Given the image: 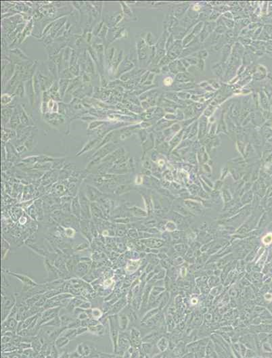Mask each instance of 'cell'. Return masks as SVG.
Segmentation results:
<instances>
[{"instance_id":"cell-1","label":"cell","mask_w":272,"mask_h":358,"mask_svg":"<svg viewBox=\"0 0 272 358\" xmlns=\"http://www.w3.org/2000/svg\"><path fill=\"white\" fill-rule=\"evenodd\" d=\"M60 308V307H55L45 310L43 313H41L40 317L39 318L37 326H40L41 325H43L48 321L52 320L53 318H54L56 316H58Z\"/></svg>"},{"instance_id":"cell-2","label":"cell","mask_w":272,"mask_h":358,"mask_svg":"<svg viewBox=\"0 0 272 358\" xmlns=\"http://www.w3.org/2000/svg\"><path fill=\"white\" fill-rule=\"evenodd\" d=\"M109 324H110V333L111 336V339L112 341L113 348H114V351L116 352L117 351V345H118V339H119V332L117 329V326H115V322L112 319V317H110L109 320Z\"/></svg>"},{"instance_id":"cell-3","label":"cell","mask_w":272,"mask_h":358,"mask_svg":"<svg viewBox=\"0 0 272 358\" xmlns=\"http://www.w3.org/2000/svg\"><path fill=\"white\" fill-rule=\"evenodd\" d=\"M10 274L15 276L18 279H19L20 281H21L22 283H24V284L25 285L31 286H33V287H34V286H38L37 283L35 282L33 280H31V278H29V277H27V276H23V275H22V274H17L11 273V272H10Z\"/></svg>"},{"instance_id":"cell-4","label":"cell","mask_w":272,"mask_h":358,"mask_svg":"<svg viewBox=\"0 0 272 358\" xmlns=\"http://www.w3.org/2000/svg\"><path fill=\"white\" fill-rule=\"evenodd\" d=\"M70 339L68 338L66 336H59L57 339L55 340L54 345L58 349H61L64 347L69 343Z\"/></svg>"},{"instance_id":"cell-5","label":"cell","mask_w":272,"mask_h":358,"mask_svg":"<svg viewBox=\"0 0 272 358\" xmlns=\"http://www.w3.org/2000/svg\"><path fill=\"white\" fill-rule=\"evenodd\" d=\"M15 303H16V301H15V298L12 296H7L5 298H4V312L6 311L7 309L10 312L12 308L16 305Z\"/></svg>"},{"instance_id":"cell-6","label":"cell","mask_w":272,"mask_h":358,"mask_svg":"<svg viewBox=\"0 0 272 358\" xmlns=\"http://www.w3.org/2000/svg\"><path fill=\"white\" fill-rule=\"evenodd\" d=\"M88 330H89V332H90L94 334V335H102L103 333H104V329L103 325L98 324L96 325H94V326H89Z\"/></svg>"},{"instance_id":"cell-7","label":"cell","mask_w":272,"mask_h":358,"mask_svg":"<svg viewBox=\"0 0 272 358\" xmlns=\"http://www.w3.org/2000/svg\"><path fill=\"white\" fill-rule=\"evenodd\" d=\"M62 325L61 319L59 316H56L52 320L48 321L46 323L43 324V326H51V327H60Z\"/></svg>"},{"instance_id":"cell-8","label":"cell","mask_w":272,"mask_h":358,"mask_svg":"<svg viewBox=\"0 0 272 358\" xmlns=\"http://www.w3.org/2000/svg\"><path fill=\"white\" fill-rule=\"evenodd\" d=\"M122 301H123V299H122L121 301L119 300L117 303L115 304V305L112 307L111 310H110V314H111L110 315H113L117 314V313L121 311L122 308H123L125 305V302L122 303Z\"/></svg>"},{"instance_id":"cell-9","label":"cell","mask_w":272,"mask_h":358,"mask_svg":"<svg viewBox=\"0 0 272 358\" xmlns=\"http://www.w3.org/2000/svg\"><path fill=\"white\" fill-rule=\"evenodd\" d=\"M118 323L119 327L120 330H125L126 329L127 324H128V319L127 317L125 315H119L118 317Z\"/></svg>"},{"instance_id":"cell-10","label":"cell","mask_w":272,"mask_h":358,"mask_svg":"<svg viewBox=\"0 0 272 358\" xmlns=\"http://www.w3.org/2000/svg\"><path fill=\"white\" fill-rule=\"evenodd\" d=\"M139 263H137V261H131L127 263L125 270L127 271V274H132L133 272H135V271L137 269Z\"/></svg>"},{"instance_id":"cell-11","label":"cell","mask_w":272,"mask_h":358,"mask_svg":"<svg viewBox=\"0 0 272 358\" xmlns=\"http://www.w3.org/2000/svg\"><path fill=\"white\" fill-rule=\"evenodd\" d=\"M91 314L92 318L95 319V320H98L100 318H101L102 316L103 313L100 309L94 308V309H91Z\"/></svg>"},{"instance_id":"cell-12","label":"cell","mask_w":272,"mask_h":358,"mask_svg":"<svg viewBox=\"0 0 272 358\" xmlns=\"http://www.w3.org/2000/svg\"><path fill=\"white\" fill-rule=\"evenodd\" d=\"M46 299L47 298L44 296H41V298L40 299L37 301V302L35 304V306L39 307H42L44 306L45 304L46 303Z\"/></svg>"},{"instance_id":"cell-13","label":"cell","mask_w":272,"mask_h":358,"mask_svg":"<svg viewBox=\"0 0 272 358\" xmlns=\"http://www.w3.org/2000/svg\"><path fill=\"white\" fill-rule=\"evenodd\" d=\"M77 351L78 352V353L81 356H85V353H84V345L83 343H81L78 345V347L77 348Z\"/></svg>"},{"instance_id":"cell-14","label":"cell","mask_w":272,"mask_h":358,"mask_svg":"<svg viewBox=\"0 0 272 358\" xmlns=\"http://www.w3.org/2000/svg\"><path fill=\"white\" fill-rule=\"evenodd\" d=\"M57 347H56V345L53 344L52 347V349H51V355L50 356L51 357H58V351H57Z\"/></svg>"},{"instance_id":"cell-15","label":"cell","mask_w":272,"mask_h":358,"mask_svg":"<svg viewBox=\"0 0 272 358\" xmlns=\"http://www.w3.org/2000/svg\"><path fill=\"white\" fill-rule=\"evenodd\" d=\"M79 307L82 308L83 309L88 310L91 308V303H89V302H83L79 305Z\"/></svg>"},{"instance_id":"cell-16","label":"cell","mask_w":272,"mask_h":358,"mask_svg":"<svg viewBox=\"0 0 272 358\" xmlns=\"http://www.w3.org/2000/svg\"><path fill=\"white\" fill-rule=\"evenodd\" d=\"M112 279H107L104 282V286L105 288H108L109 286L112 284Z\"/></svg>"},{"instance_id":"cell-17","label":"cell","mask_w":272,"mask_h":358,"mask_svg":"<svg viewBox=\"0 0 272 358\" xmlns=\"http://www.w3.org/2000/svg\"><path fill=\"white\" fill-rule=\"evenodd\" d=\"M81 268H82V267H83V265H82V266H81ZM77 268H78V269H79L80 267H79V266H77ZM86 268H87V266H84V267L83 268V270H85V269H86ZM81 270H79V271H78V273H81Z\"/></svg>"}]
</instances>
